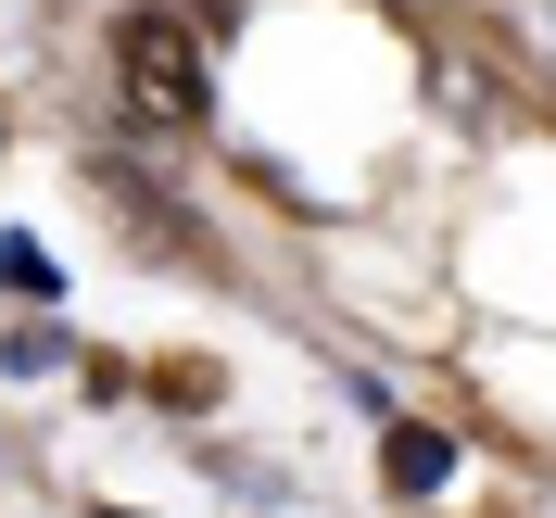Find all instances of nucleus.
<instances>
[{
  "label": "nucleus",
  "instance_id": "1",
  "mask_svg": "<svg viewBox=\"0 0 556 518\" xmlns=\"http://www.w3.org/2000/svg\"><path fill=\"white\" fill-rule=\"evenodd\" d=\"M114 102L152 139L203 127V38L177 26V13H127V26H114Z\"/></svg>",
  "mask_w": 556,
  "mask_h": 518
},
{
  "label": "nucleus",
  "instance_id": "2",
  "mask_svg": "<svg viewBox=\"0 0 556 518\" xmlns=\"http://www.w3.org/2000/svg\"><path fill=\"white\" fill-rule=\"evenodd\" d=\"M380 468H392V493H443V481H455V443H443V430H417V417H405V430H392V443H380Z\"/></svg>",
  "mask_w": 556,
  "mask_h": 518
},
{
  "label": "nucleus",
  "instance_id": "3",
  "mask_svg": "<svg viewBox=\"0 0 556 518\" xmlns=\"http://www.w3.org/2000/svg\"><path fill=\"white\" fill-rule=\"evenodd\" d=\"M0 291H26V304H51V253H38V241H13V228H0Z\"/></svg>",
  "mask_w": 556,
  "mask_h": 518
},
{
  "label": "nucleus",
  "instance_id": "4",
  "mask_svg": "<svg viewBox=\"0 0 556 518\" xmlns=\"http://www.w3.org/2000/svg\"><path fill=\"white\" fill-rule=\"evenodd\" d=\"M0 367H13V380H38V367H64V329H51V316H38V329H13V342H0Z\"/></svg>",
  "mask_w": 556,
  "mask_h": 518
},
{
  "label": "nucleus",
  "instance_id": "5",
  "mask_svg": "<svg viewBox=\"0 0 556 518\" xmlns=\"http://www.w3.org/2000/svg\"><path fill=\"white\" fill-rule=\"evenodd\" d=\"M102 518H139V506H102Z\"/></svg>",
  "mask_w": 556,
  "mask_h": 518
}]
</instances>
